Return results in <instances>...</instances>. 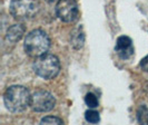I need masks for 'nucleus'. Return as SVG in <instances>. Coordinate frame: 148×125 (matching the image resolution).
<instances>
[{"label": "nucleus", "instance_id": "1", "mask_svg": "<svg viewBox=\"0 0 148 125\" xmlns=\"http://www.w3.org/2000/svg\"><path fill=\"white\" fill-rule=\"evenodd\" d=\"M3 103L8 110L12 113H20L30 106L31 95L25 86L12 85L8 87L3 94Z\"/></svg>", "mask_w": 148, "mask_h": 125}, {"label": "nucleus", "instance_id": "2", "mask_svg": "<svg viewBox=\"0 0 148 125\" xmlns=\"http://www.w3.org/2000/svg\"><path fill=\"white\" fill-rule=\"evenodd\" d=\"M23 48L27 55H29L31 57H39L49 50L50 38L44 30H31L25 38Z\"/></svg>", "mask_w": 148, "mask_h": 125}, {"label": "nucleus", "instance_id": "3", "mask_svg": "<svg viewBox=\"0 0 148 125\" xmlns=\"http://www.w3.org/2000/svg\"><path fill=\"white\" fill-rule=\"evenodd\" d=\"M34 72L44 79H52L60 72V61L57 56L51 54H44L36 57L32 64Z\"/></svg>", "mask_w": 148, "mask_h": 125}, {"label": "nucleus", "instance_id": "4", "mask_svg": "<svg viewBox=\"0 0 148 125\" xmlns=\"http://www.w3.org/2000/svg\"><path fill=\"white\" fill-rule=\"evenodd\" d=\"M9 11L16 20H29L38 14L39 3L37 0H11Z\"/></svg>", "mask_w": 148, "mask_h": 125}, {"label": "nucleus", "instance_id": "5", "mask_svg": "<svg viewBox=\"0 0 148 125\" xmlns=\"http://www.w3.org/2000/svg\"><path fill=\"white\" fill-rule=\"evenodd\" d=\"M56 98L51 93L47 90H37L31 95V103L30 107L34 112L37 113H47L55 107Z\"/></svg>", "mask_w": 148, "mask_h": 125}, {"label": "nucleus", "instance_id": "6", "mask_svg": "<svg viewBox=\"0 0 148 125\" xmlns=\"http://www.w3.org/2000/svg\"><path fill=\"white\" fill-rule=\"evenodd\" d=\"M56 15L62 22H74L79 15L76 0H58L56 3Z\"/></svg>", "mask_w": 148, "mask_h": 125}, {"label": "nucleus", "instance_id": "7", "mask_svg": "<svg viewBox=\"0 0 148 125\" xmlns=\"http://www.w3.org/2000/svg\"><path fill=\"white\" fill-rule=\"evenodd\" d=\"M115 52L121 59H129L135 52L133 40L127 36L118 37L115 45Z\"/></svg>", "mask_w": 148, "mask_h": 125}, {"label": "nucleus", "instance_id": "8", "mask_svg": "<svg viewBox=\"0 0 148 125\" xmlns=\"http://www.w3.org/2000/svg\"><path fill=\"white\" fill-rule=\"evenodd\" d=\"M25 26L21 23H16L10 26L7 30V34H6V40L8 43H11V44H16L17 41H19L21 39L23 35H25Z\"/></svg>", "mask_w": 148, "mask_h": 125}, {"label": "nucleus", "instance_id": "9", "mask_svg": "<svg viewBox=\"0 0 148 125\" xmlns=\"http://www.w3.org/2000/svg\"><path fill=\"white\" fill-rule=\"evenodd\" d=\"M85 44V32L82 26L75 28L70 34V45L75 49H80Z\"/></svg>", "mask_w": 148, "mask_h": 125}, {"label": "nucleus", "instance_id": "10", "mask_svg": "<svg viewBox=\"0 0 148 125\" xmlns=\"http://www.w3.org/2000/svg\"><path fill=\"white\" fill-rule=\"evenodd\" d=\"M137 121L139 124H148V106L141 105L137 110Z\"/></svg>", "mask_w": 148, "mask_h": 125}, {"label": "nucleus", "instance_id": "11", "mask_svg": "<svg viewBox=\"0 0 148 125\" xmlns=\"http://www.w3.org/2000/svg\"><path fill=\"white\" fill-rule=\"evenodd\" d=\"M85 118L88 123H91V124H97L99 123L100 121V116H99V113L97 110H88L86 113H85Z\"/></svg>", "mask_w": 148, "mask_h": 125}, {"label": "nucleus", "instance_id": "12", "mask_svg": "<svg viewBox=\"0 0 148 125\" xmlns=\"http://www.w3.org/2000/svg\"><path fill=\"white\" fill-rule=\"evenodd\" d=\"M85 103L89 108H96L98 106V98L94 93H88L85 96Z\"/></svg>", "mask_w": 148, "mask_h": 125}, {"label": "nucleus", "instance_id": "13", "mask_svg": "<svg viewBox=\"0 0 148 125\" xmlns=\"http://www.w3.org/2000/svg\"><path fill=\"white\" fill-rule=\"evenodd\" d=\"M41 124H64V121L59 117H56V116H46L40 121Z\"/></svg>", "mask_w": 148, "mask_h": 125}, {"label": "nucleus", "instance_id": "14", "mask_svg": "<svg viewBox=\"0 0 148 125\" xmlns=\"http://www.w3.org/2000/svg\"><path fill=\"white\" fill-rule=\"evenodd\" d=\"M140 68L144 72H147L148 73V55L140 60Z\"/></svg>", "mask_w": 148, "mask_h": 125}, {"label": "nucleus", "instance_id": "15", "mask_svg": "<svg viewBox=\"0 0 148 125\" xmlns=\"http://www.w3.org/2000/svg\"><path fill=\"white\" fill-rule=\"evenodd\" d=\"M46 2H53V1H58V0H44Z\"/></svg>", "mask_w": 148, "mask_h": 125}]
</instances>
